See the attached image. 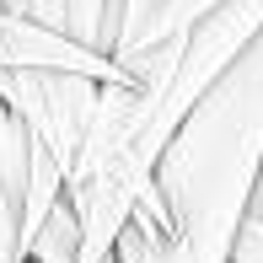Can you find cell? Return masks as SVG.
Instances as JSON below:
<instances>
[{"instance_id": "6da1fadb", "label": "cell", "mask_w": 263, "mask_h": 263, "mask_svg": "<svg viewBox=\"0 0 263 263\" xmlns=\"http://www.w3.org/2000/svg\"><path fill=\"white\" fill-rule=\"evenodd\" d=\"M263 32V0H226L204 22L156 49L135 70V86H102L86 145L65 177V204L76 215L81 253L76 263H107L124 236L140 194L151 188L161 151L188 124L215 81L242 59V49Z\"/></svg>"}, {"instance_id": "7a4b0ae2", "label": "cell", "mask_w": 263, "mask_h": 263, "mask_svg": "<svg viewBox=\"0 0 263 263\" xmlns=\"http://www.w3.org/2000/svg\"><path fill=\"white\" fill-rule=\"evenodd\" d=\"M97 91L91 81L76 76H32V70H0V107L27 129V140L70 177L81 145H86L91 113H97Z\"/></svg>"}, {"instance_id": "3957f363", "label": "cell", "mask_w": 263, "mask_h": 263, "mask_svg": "<svg viewBox=\"0 0 263 263\" xmlns=\"http://www.w3.org/2000/svg\"><path fill=\"white\" fill-rule=\"evenodd\" d=\"M0 70H32V76H76L91 86H135L113 59L70 43L65 32H49L38 22L0 16Z\"/></svg>"}, {"instance_id": "277c9868", "label": "cell", "mask_w": 263, "mask_h": 263, "mask_svg": "<svg viewBox=\"0 0 263 263\" xmlns=\"http://www.w3.org/2000/svg\"><path fill=\"white\" fill-rule=\"evenodd\" d=\"M226 0H129L124 11V38H118L113 65L124 76H135L156 49H166L172 38H183L194 22H204L210 11H220Z\"/></svg>"}, {"instance_id": "5b68a950", "label": "cell", "mask_w": 263, "mask_h": 263, "mask_svg": "<svg viewBox=\"0 0 263 263\" xmlns=\"http://www.w3.org/2000/svg\"><path fill=\"white\" fill-rule=\"evenodd\" d=\"M124 11H129V0H27L16 22H38L49 32H65L81 49L113 59L118 38H124Z\"/></svg>"}, {"instance_id": "8992f818", "label": "cell", "mask_w": 263, "mask_h": 263, "mask_svg": "<svg viewBox=\"0 0 263 263\" xmlns=\"http://www.w3.org/2000/svg\"><path fill=\"white\" fill-rule=\"evenodd\" d=\"M27 161L32 140L16 118L0 107V242L22 253V204H27Z\"/></svg>"}, {"instance_id": "52a82bcc", "label": "cell", "mask_w": 263, "mask_h": 263, "mask_svg": "<svg viewBox=\"0 0 263 263\" xmlns=\"http://www.w3.org/2000/svg\"><path fill=\"white\" fill-rule=\"evenodd\" d=\"M231 263H263V226L258 220H242L236 247H231Z\"/></svg>"}, {"instance_id": "ba28073f", "label": "cell", "mask_w": 263, "mask_h": 263, "mask_svg": "<svg viewBox=\"0 0 263 263\" xmlns=\"http://www.w3.org/2000/svg\"><path fill=\"white\" fill-rule=\"evenodd\" d=\"M0 263H22V253H16V247H6V242H0Z\"/></svg>"}, {"instance_id": "9c48e42d", "label": "cell", "mask_w": 263, "mask_h": 263, "mask_svg": "<svg viewBox=\"0 0 263 263\" xmlns=\"http://www.w3.org/2000/svg\"><path fill=\"white\" fill-rule=\"evenodd\" d=\"M107 263H113V258H107Z\"/></svg>"}]
</instances>
